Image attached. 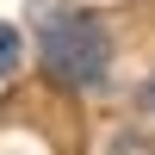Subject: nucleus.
Here are the masks:
<instances>
[{"mask_svg":"<svg viewBox=\"0 0 155 155\" xmlns=\"http://www.w3.org/2000/svg\"><path fill=\"white\" fill-rule=\"evenodd\" d=\"M37 56L44 74L62 81L68 93H99L112 81V37L74 0H37Z\"/></svg>","mask_w":155,"mask_h":155,"instance_id":"nucleus-1","label":"nucleus"},{"mask_svg":"<svg viewBox=\"0 0 155 155\" xmlns=\"http://www.w3.org/2000/svg\"><path fill=\"white\" fill-rule=\"evenodd\" d=\"M19 62H25V31H12V25L0 19V81L19 74Z\"/></svg>","mask_w":155,"mask_h":155,"instance_id":"nucleus-2","label":"nucleus"},{"mask_svg":"<svg viewBox=\"0 0 155 155\" xmlns=\"http://www.w3.org/2000/svg\"><path fill=\"white\" fill-rule=\"evenodd\" d=\"M143 112H149V118H155V74H149V81H143Z\"/></svg>","mask_w":155,"mask_h":155,"instance_id":"nucleus-3","label":"nucleus"}]
</instances>
